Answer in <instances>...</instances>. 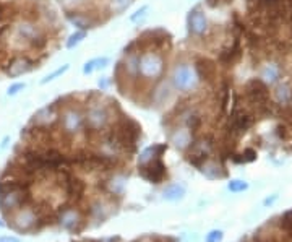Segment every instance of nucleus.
<instances>
[{
	"label": "nucleus",
	"instance_id": "nucleus-1",
	"mask_svg": "<svg viewBox=\"0 0 292 242\" xmlns=\"http://www.w3.org/2000/svg\"><path fill=\"white\" fill-rule=\"evenodd\" d=\"M166 60L159 51H143L140 52V67L138 77L148 81H159L164 77Z\"/></svg>",
	"mask_w": 292,
	"mask_h": 242
},
{
	"label": "nucleus",
	"instance_id": "nucleus-2",
	"mask_svg": "<svg viewBox=\"0 0 292 242\" xmlns=\"http://www.w3.org/2000/svg\"><path fill=\"white\" fill-rule=\"evenodd\" d=\"M245 98L252 106H255L260 110L269 109V88L261 78H252L245 83Z\"/></svg>",
	"mask_w": 292,
	"mask_h": 242
},
{
	"label": "nucleus",
	"instance_id": "nucleus-3",
	"mask_svg": "<svg viewBox=\"0 0 292 242\" xmlns=\"http://www.w3.org/2000/svg\"><path fill=\"white\" fill-rule=\"evenodd\" d=\"M88 104L89 106L86 109V112L83 114V117H85V127L89 132H101L109 124V119H110L109 109L102 102H96V101L88 102Z\"/></svg>",
	"mask_w": 292,
	"mask_h": 242
},
{
	"label": "nucleus",
	"instance_id": "nucleus-4",
	"mask_svg": "<svg viewBox=\"0 0 292 242\" xmlns=\"http://www.w3.org/2000/svg\"><path fill=\"white\" fill-rule=\"evenodd\" d=\"M26 190L23 184L18 182H10V184H0V206L2 210H13L18 208L25 203Z\"/></svg>",
	"mask_w": 292,
	"mask_h": 242
},
{
	"label": "nucleus",
	"instance_id": "nucleus-5",
	"mask_svg": "<svg viewBox=\"0 0 292 242\" xmlns=\"http://www.w3.org/2000/svg\"><path fill=\"white\" fill-rule=\"evenodd\" d=\"M198 77L195 68L189 64H177L171 73V85L179 91H192L198 85Z\"/></svg>",
	"mask_w": 292,
	"mask_h": 242
},
{
	"label": "nucleus",
	"instance_id": "nucleus-6",
	"mask_svg": "<svg viewBox=\"0 0 292 242\" xmlns=\"http://www.w3.org/2000/svg\"><path fill=\"white\" fill-rule=\"evenodd\" d=\"M59 120L62 126V132L67 135L78 134L80 130L85 127V117H83V112L78 107H73V106H68L62 110Z\"/></svg>",
	"mask_w": 292,
	"mask_h": 242
},
{
	"label": "nucleus",
	"instance_id": "nucleus-7",
	"mask_svg": "<svg viewBox=\"0 0 292 242\" xmlns=\"http://www.w3.org/2000/svg\"><path fill=\"white\" fill-rule=\"evenodd\" d=\"M138 169H140L141 177H144L146 181H150L153 184H161L164 181L166 174H168L166 164L163 163L161 158H156V160H153L146 164H140Z\"/></svg>",
	"mask_w": 292,
	"mask_h": 242
},
{
	"label": "nucleus",
	"instance_id": "nucleus-8",
	"mask_svg": "<svg viewBox=\"0 0 292 242\" xmlns=\"http://www.w3.org/2000/svg\"><path fill=\"white\" fill-rule=\"evenodd\" d=\"M65 18H67L68 23L76 28V30L86 31V33L89 30H93V28H96V25H97V18L93 15V13H88V12H83V10H67Z\"/></svg>",
	"mask_w": 292,
	"mask_h": 242
},
{
	"label": "nucleus",
	"instance_id": "nucleus-9",
	"mask_svg": "<svg viewBox=\"0 0 292 242\" xmlns=\"http://www.w3.org/2000/svg\"><path fill=\"white\" fill-rule=\"evenodd\" d=\"M253 124V115L248 110L237 109L234 110L231 115V122H229V132L231 134H243L252 127Z\"/></svg>",
	"mask_w": 292,
	"mask_h": 242
},
{
	"label": "nucleus",
	"instance_id": "nucleus-10",
	"mask_svg": "<svg viewBox=\"0 0 292 242\" xmlns=\"http://www.w3.org/2000/svg\"><path fill=\"white\" fill-rule=\"evenodd\" d=\"M59 117H60V114H59L57 106L51 104V106L39 109L38 112L33 115V124L39 129H49L59 120Z\"/></svg>",
	"mask_w": 292,
	"mask_h": 242
},
{
	"label": "nucleus",
	"instance_id": "nucleus-11",
	"mask_svg": "<svg viewBox=\"0 0 292 242\" xmlns=\"http://www.w3.org/2000/svg\"><path fill=\"white\" fill-rule=\"evenodd\" d=\"M193 68H195V73H197L200 81L213 83L218 75L216 62H213L211 59H206V57H200V59L195 60Z\"/></svg>",
	"mask_w": 292,
	"mask_h": 242
},
{
	"label": "nucleus",
	"instance_id": "nucleus-12",
	"mask_svg": "<svg viewBox=\"0 0 292 242\" xmlns=\"http://www.w3.org/2000/svg\"><path fill=\"white\" fill-rule=\"evenodd\" d=\"M187 25H189V31L193 36H203L208 31V18L205 15V12H201L198 9H195L189 13V18H187Z\"/></svg>",
	"mask_w": 292,
	"mask_h": 242
},
{
	"label": "nucleus",
	"instance_id": "nucleus-13",
	"mask_svg": "<svg viewBox=\"0 0 292 242\" xmlns=\"http://www.w3.org/2000/svg\"><path fill=\"white\" fill-rule=\"evenodd\" d=\"M17 31L18 34L22 36L23 39H26L28 43H31V44H41L43 46L46 43V39L43 36V33L39 31V28L36 25H33L30 22H23L22 25H18L17 26Z\"/></svg>",
	"mask_w": 292,
	"mask_h": 242
},
{
	"label": "nucleus",
	"instance_id": "nucleus-14",
	"mask_svg": "<svg viewBox=\"0 0 292 242\" xmlns=\"http://www.w3.org/2000/svg\"><path fill=\"white\" fill-rule=\"evenodd\" d=\"M31 68H33V62L28 59L26 55H20V57H15L10 62L5 72L10 78H18V77H22V75H26L28 72H31Z\"/></svg>",
	"mask_w": 292,
	"mask_h": 242
},
{
	"label": "nucleus",
	"instance_id": "nucleus-15",
	"mask_svg": "<svg viewBox=\"0 0 292 242\" xmlns=\"http://www.w3.org/2000/svg\"><path fill=\"white\" fill-rule=\"evenodd\" d=\"M122 68L125 72V78H131L136 80L138 77V67H140V51H133V52H125V59L122 62Z\"/></svg>",
	"mask_w": 292,
	"mask_h": 242
},
{
	"label": "nucleus",
	"instance_id": "nucleus-16",
	"mask_svg": "<svg viewBox=\"0 0 292 242\" xmlns=\"http://www.w3.org/2000/svg\"><path fill=\"white\" fill-rule=\"evenodd\" d=\"M242 55V47H240V41L235 39L232 46H229L227 49H222L219 54V62L224 67H232Z\"/></svg>",
	"mask_w": 292,
	"mask_h": 242
},
{
	"label": "nucleus",
	"instance_id": "nucleus-17",
	"mask_svg": "<svg viewBox=\"0 0 292 242\" xmlns=\"http://www.w3.org/2000/svg\"><path fill=\"white\" fill-rule=\"evenodd\" d=\"M172 88L174 86L171 85V81H166L163 78L159 80L158 85L155 86V89H153V93H151V98H153V101H155V104H158V106L164 104V102L171 98Z\"/></svg>",
	"mask_w": 292,
	"mask_h": 242
},
{
	"label": "nucleus",
	"instance_id": "nucleus-18",
	"mask_svg": "<svg viewBox=\"0 0 292 242\" xmlns=\"http://www.w3.org/2000/svg\"><path fill=\"white\" fill-rule=\"evenodd\" d=\"M171 142L174 143V147H176V148L187 150L192 145L193 137H192V132H190L189 129H177L176 132L172 134Z\"/></svg>",
	"mask_w": 292,
	"mask_h": 242
},
{
	"label": "nucleus",
	"instance_id": "nucleus-19",
	"mask_svg": "<svg viewBox=\"0 0 292 242\" xmlns=\"http://www.w3.org/2000/svg\"><path fill=\"white\" fill-rule=\"evenodd\" d=\"M273 99L277 106L281 107H289L290 104V88L287 83H279L273 89Z\"/></svg>",
	"mask_w": 292,
	"mask_h": 242
},
{
	"label": "nucleus",
	"instance_id": "nucleus-20",
	"mask_svg": "<svg viewBox=\"0 0 292 242\" xmlns=\"http://www.w3.org/2000/svg\"><path fill=\"white\" fill-rule=\"evenodd\" d=\"M166 150H168V145H163V143L161 145H153V147H148L140 155V158H138V166L150 163L153 160H156V158H161Z\"/></svg>",
	"mask_w": 292,
	"mask_h": 242
},
{
	"label": "nucleus",
	"instance_id": "nucleus-21",
	"mask_svg": "<svg viewBox=\"0 0 292 242\" xmlns=\"http://www.w3.org/2000/svg\"><path fill=\"white\" fill-rule=\"evenodd\" d=\"M281 77V68L276 64H268L263 67L261 70V80L266 83V85H274V83L279 81Z\"/></svg>",
	"mask_w": 292,
	"mask_h": 242
},
{
	"label": "nucleus",
	"instance_id": "nucleus-22",
	"mask_svg": "<svg viewBox=\"0 0 292 242\" xmlns=\"http://www.w3.org/2000/svg\"><path fill=\"white\" fill-rule=\"evenodd\" d=\"M200 169L206 177H210V179H218V177L226 176V172H219V169H222V168L216 161H205L203 164H201Z\"/></svg>",
	"mask_w": 292,
	"mask_h": 242
},
{
	"label": "nucleus",
	"instance_id": "nucleus-23",
	"mask_svg": "<svg viewBox=\"0 0 292 242\" xmlns=\"http://www.w3.org/2000/svg\"><path fill=\"white\" fill-rule=\"evenodd\" d=\"M135 0H109L107 5H109V12L112 15H122L125 13L131 5H133Z\"/></svg>",
	"mask_w": 292,
	"mask_h": 242
},
{
	"label": "nucleus",
	"instance_id": "nucleus-24",
	"mask_svg": "<svg viewBox=\"0 0 292 242\" xmlns=\"http://www.w3.org/2000/svg\"><path fill=\"white\" fill-rule=\"evenodd\" d=\"M185 195V187L179 184H172L168 189L164 190V198L169 200V202H176V200H180Z\"/></svg>",
	"mask_w": 292,
	"mask_h": 242
},
{
	"label": "nucleus",
	"instance_id": "nucleus-25",
	"mask_svg": "<svg viewBox=\"0 0 292 242\" xmlns=\"http://www.w3.org/2000/svg\"><path fill=\"white\" fill-rule=\"evenodd\" d=\"M86 36H88V33L86 31H80V30H75L70 36L67 38V41H65V47L67 49H75L76 46H80L83 41L86 39Z\"/></svg>",
	"mask_w": 292,
	"mask_h": 242
},
{
	"label": "nucleus",
	"instance_id": "nucleus-26",
	"mask_svg": "<svg viewBox=\"0 0 292 242\" xmlns=\"http://www.w3.org/2000/svg\"><path fill=\"white\" fill-rule=\"evenodd\" d=\"M70 70V64H64L62 67H59V68H55L54 72H51V73H47L46 77L41 80V85H47V83H51V81H54V80H57V78H60V77H64V75Z\"/></svg>",
	"mask_w": 292,
	"mask_h": 242
},
{
	"label": "nucleus",
	"instance_id": "nucleus-27",
	"mask_svg": "<svg viewBox=\"0 0 292 242\" xmlns=\"http://www.w3.org/2000/svg\"><path fill=\"white\" fill-rule=\"evenodd\" d=\"M148 15H150V5H141L140 9L131 13V15L128 17V20H130L131 23L140 25V23L144 22L146 18H148Z\"/></svg>",
	"mask_w": 292,
	"mask_h": 242
},
{
	"label": "nucleus",
	"instance_id": "nucleus-28",
	"mask_svg": "<svg viewBox=\"0 0 292 242\" xmlns=\"http://www.w3.org/2000/svg\"><path fill=\"white\" fill-rule=\"evenodd\" d=\"M227 189L234 192V193H239V192H243L248 189V184L245 181H240V179H234V181H231L227 184Z\"/></svg>",
	"mask_w": 292,
	"mask_h": 242
},
{
	"label": "nucleus",
	"instance_id": "nucleus-29",
	"mask_svg": "<svg viewBox=\"0 0 292 242\" xmlns=\"http://www.w3.org/2000/svg\"><path fill=\"white\" fill-rule=\"evenodd\" d=\"M60 2L67 12V10H80L81 7L86 4V0H60Z\"/></svg>",
	"mask_w": 292,
	"mask_h": 242
},
{
	"label": "nucleus",
	"instance_id": "nucleus-30",
	"mask_svg": "<svg viewBox=\"0 0 292 242\" xmlns=\"http://www.w3.org/2000/svg\"><path fill=\"white\" fill-rule=\"evenodd\" d=\"M256 160V151L252 150V148H247L245 151H243V155L242 158H239L237 163H252Z\"/></svg>",
	"mask_w": 292,
	"mask_h": 242
},
{
	"label": "nucleus",
	"instance_id": "nucleus-31",
	"mask_svg": "<svg viewBox=\"0 0 292 242\" xmlns=\"http://www.w3.org/2000/svg\"><path fill=\"white\" fill-rule=\"evenodd\" d=\"M81 72H83V75H91V73H94L96 72V59L86 60L85 65H83V68H81Z\"/></svg>",
	"mask_w": 292,
	"mask_h": 242
},
{
	"label": "nucleus",
	"instance_id": "nucleus-32",
	"mask_svg": "<svg viewBox=\"0 0 292 242\" xmlns=\"http://www.w3.org/2000/svg\"><path fill=\"white\" fill-rule=\"evenodd\" d=\"M25 88H26V85H25V83H22V81L13 83V85L9 89H7V94H9V96H17L20 91H23Z\"/></svg>",
	"mask_w": 292,
	"mask_h": 242
},
{
	"label": "nucleus",
	"instance_id": "nucleus-33",
	"mask_svg": "<svg viewBox=\"0 0 292 242\" xmlns=\"http://www.w3.org/2000/svg\"><path fill=\"white\" fill-rule=\"evenodd\" d=\"M94 59H96V72L104 70V68H107V65L110 64V59L107 55H101V57H94Z\"/></svg>",
	"mask_w": 292,
	"mask_h": 242
},
{
	"label": "nucleus",
	"instance_id": "nucleus-34",
	"mask_svg": "<svg viewBox=\"0 0 292 242\" xmlns=\"http://www.w3.org/2000/svg\"><path fill=\"white\" fill-rule=\"evenodd\" d=\"M221 240H222V232L221 231H211L205 239V242H221Z\"/></svg>",
	"mask_w": 292,
	"mask_h": 242
},
{
	"label": "nucleus",
	"instance_id": "nucleus-35",
	"mask_svg": "<svg viewBox=\"0 0 292 242\" xmlns=\"http://www.w3.org/2000/svg\"><path fill=\"white\" fill-rule=\"evenodd\" d=\"M282 227H284V229H287V231H292V210L287 211L286 215H284V218H282Z\"/></svg>",
	"mask_w": 292,
	"mask_h": 242
},
{
	"label": "nucleus",
	"instance_id": "nucleus-36",
	"mask_svg": "<svg viewBox=\"0 0 292 242\" xmlns=\"http://www.w3.org/2000/svg\"><path fill=\"white\" fill-rule=\"evenodd\" d=\"M110 85H112V81H110L109 77H101L99 80H97V86L101 88V91H106V89H109Z\"/></svg>",
	"mask_w": 292,
	"mask_h": 242
},
{
	"label": "nucleus",
	"instance_id": "nucleus-37",
	"mask_svg": "<svg viewBox=\"0 0 292 242\" xmlns=\"http://www.w3.org/2000/svg\"><path fill=\"white\" fill-rule=\"evenodd\" d=\"M205 4L210 7V9H216L219 5V0H205Z\"/></svg>",
	"mask_w": 292,
	"mask_h": 242
},
{
	"label": "nucleus",
	"instance_id": "nucleus-38",
	"mask_svg": "<svg viewBox=\"0 0 292 242\" xmlns=\"http://www.w3.org/2000/svg\"><path fill=\"white\" fill-rule=\"evenodd\" d=\"M0 242H20V239L18 237H2Z\"/></svg>",
	"mask_w": 292,
	"mask_h": 242
},
{
	"label": "nucleus",
	"instance_id": "nucleus-39",
	"mask_svg": "<svg viewBox=\"0 0 292 242\" xmlns=\"http://www.w3.org/2000/svg\"><path fill=\"white\" fill-rule=\"evenodd\" d=\"M276 198H277V195H274L273 198H266V200H265V205H269V203H273Z\"/></svg>",
	"mask_w": 292,
	"mask_h": 242
},
{
	"label": "nucleus",
	"instance_id": "nucleus-40",
	"mask_svg": "<svg viewBox=\"0 0 292 242\" xmlns=\"http://www.w3.org/2000/svg\"><path fill=\"white\" fill-rule=\"evenodd\" d=\"M222 2H224V4H232L234 0H222Z\"/></svg>",
	"mask_w": 292,
	"mask_h": 242
},
{
	"label": "nucleus",
	"instance_id": "nucleus-41",
	"mask_svg": "<svg viewBox=\"0 0 292 242\" xmlns=\"http://www.w3.org/2000/svg\"><path fill=\"white\" fill-rule=\"evenodd\" d=\"M290 102H292V89H290Z\"/></svg>",
	"mask_w": 292,
	"mask_h": 242
},
{
	"label": "nucleus",
	"instance_id": "nucleus-42",
	"mask_svg": "<svg viewBox=\"0 0 292 242\" xmlns=\"http://www.w3.org/2000/svg\"><path fill=\"white\" fill-rule=\"evenodd\" d=\"M4 226V223H2V221H0V227H2Z\"/></svg>",
	"mask_w": 292,
	"mask_h": 242
}]
</instances>
